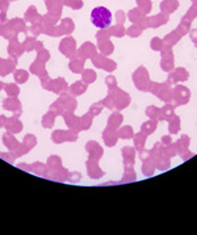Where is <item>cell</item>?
I'll return each instance as SVG.
<instances>
[{
  "label": "cell",
  "instance_id": "cell-2",
  "mask_svg": "<svg viewBox=\"0 0 197 235\" xmlns=\"http://www.w3.org/2000/svg\"><path fill=\"white\" fill-rule=\"evenodd\" d=\"M76 134L72 131H62L58 130L53 134V141L57 142V143H62L64 141H75L76 139Z\"/></svg>",
  "mask_w": 197,
  "mask_h": 235
},
{
  "label": "cell",
  "instance_id": "cell-36",
  "mask_svg": "<svg viewBox=\"0 0 197 235\" xmlns=\"http://www.w3.org/2000/svg\"><path fill=\"white\" fill-rule=\"evenodd\" d=\"M152 43H154V45H152V47H154L155 50H158V49L160 47V45H159V43H160V41H159V39H158V38H155L154 41H152Z\"/></svg>",
  "mask_w": 197,
  "mask_h": 235
},
{
  "label": "cell",
  "instance_id": "cell-30",
  "mask_svg": "<svg viewBox=\"0 0 197 235\" xmlns=\"http://www.w3.org/2000/svg\"><path fill=\"white\" fill-rule=\"evenodd\" d=\"M100 112H101V104L92 105V108H91V113H92V114H99Z\"/></svg>",
  "mask_w": 197,
  "mask_h": 235
},
{
  "label": "cell",
  "instance_id": "cell-35",
  "mask_svg": "<svg viewBox=\"0 0 197 235\" xmlns=\"http://www.w3.org/2000/svg\"><path fill=\"white\" fill-rule=\"evenodd\" d=\"M147 114L150 117H155V114H156V109L155 108H150V109H147Z\"/></svg>",
  "mask_w": 197,
  "mask_h": 235
},
{
  "label": "cell",
  "instance_id": "cell-29",
  "mask_svg": "<svg viewBox=\"0 0 197 235\" xmlns=\"http://www.w3.org/2000/svg\"><path fill=\"white\" fill-rule=\"evenodd\" d=\"M143 143H144V137L141 135V134H138L137 138H135V145H137L138 147L141 149V147H143Z\"/></svg>",
  "mask_w": 197,
  "mask_h": 235
},
{
  "label": "cell",
  "instance_id": "cell-13",
  "mask_svg": "<svg viewBox=\"0 0 197 235\" xmlns=\"http://www.w3.org/2000/svg\"><path fill=\"white\" fill-rule=\"evenodd\" d=\"M66 88V83L63 79H58L55 83H53V86H51V90L54 91V92H60V91H63Z\"/></svg>",
  "mask_w": 197,
  "mask_h": 235
},
{
  "label": "cell",
  "instance_id": "cell-1",
  "mask_svg": "<svg viewBox=\"0 0 197 235\" xmlns=\"http://www.w3.org/2000/svg\"><path fill=\"white\" fill-rule=\"evenodd\" d=\"M91 21L96 28L107 29L112 24V13L105 7H96L91 12Z\"/></svg>",
  "mask_w": 197,
  "mask_h": 235
},
{
  "label": "cell",
  "instance_id": "cell-32",
  "mask_svg": "<svg viewBox=\"0 0 197 235\" xmlns=\"http://www.w3.org/2000/svg\"><path fill=\"white\" fill-rule=\"evenodd\" d=\"M107 84H108V87L115 88V87H116V80H115V78H112V76L107 78Z\"/></svg>",
  "mask_w": 197,
  "mask_h": 235
},
{
  "label": "cell",
  "instance_id": "cell-3",
  "mask_svg": "<svg viewBox=\"0 0 197 235\" xmlns=\"http://www.w3.org/2000/svg\"><path fill=\"white\" fill-rule=\"evenodd\" d=\"M87 151L89 152L92 159H100V156L103 155V149L96 143V142H89L87 143Z\"/></svg>",
  "mask_w": 197,
  "mask_h": 235
},
{
  "label": "cell",
  "instance_id": "cell-17",
  "mask_svg": "<svg viewBox=\"0 0 197 235\" xmlns=\"http://www.w3.org/2000/svg\"><path fill=\"white\" fill-rule=\"evenodd\" d=\"M91 123H92V117L89 116V114H86L80 121V129H88V127L91 126Z\"/></svg>",
  "mask_w": 197,
  "mask_h": 235
},
{
  "label": "cell",
  "instance_id": "cell-8",
  "mask_svg": "<svg viewBox=\"0 0 197 235\" xmlns=\"http://www.w3.org/2000/svg\"><path fill=\"white\" fill-rule=\"evenodd\" d=\"M64 121H66V123L70 126V127H74V129H78V118L74 116V114H71V113H66L64 114Z\"/></svg>",
  "mask_w": 197,
  "mask_h": 235
},
{
  "label": "cell",
  "instance_id": "cell-11",
  "mask_svg": "<svg viewBox=\"0 0 197 235\" xmlns=\"http://www.w3.org/2000/svg\"><path fill=\"white\" fill-rule=\"evenodd\" d=\"M70 90H71V92L74 95H80V94H83V92L86 91V86H83V83L78 82V83H74Z\"/></svg>",
  "mask_w": 197,
  "mask_h": 235
},
{
  "label": "cell",
  "instance_id": "cell-14",
  "mask_svg": "<svg viewBox=\"0 0 197 235\" xmlns=\"http://www.w3.org/2000/svg\"><path fill=\"white\" fill-rule=\"evenodd\" d=\"M95 79H96V75L92 70H87L83 72V80L86 83H92V82H95Z\"/></svg>",
  "mask_w": 197,
  "mask_h": 235
},
{
  "label": "cell",
  "instance_id": "cell-37",
  "mask_svg": "<svg viewBox=\"0 0 197 235\" xmlns=\"http://www.w3.org/2000/svg\"><path fill=\"white\" fill-rule=\"evenodd\" d=\"M7 7H8V2H5V0H0V8H2V9H5Z\"/></svg>",
  "mask_w": 197,
  "mask_h": 235
},
{
  "label": "cell",
  "instance_id": "cell-34",
  "mask_svg": "<svg viewBox=\"0 0 197 235\" xmlns=\"http://www.w3.org/2000/svg\"><path fill=\"white\" fill-rule=\"evenodd\" d=\"M79 179H80V174H78V172H74L70 176V180L71 181H79Z\"/></svg>",
  "mask_w": 197,
  "mask_h": 235
},
{
  "label": "cell",
  "instance_id": "cell-27",
  "mask_svg": "<svg viewBox=\"0 0 197 235\" xmlns=\"http://www.w3.org/2000/svg\"><path fill=\"white\" fill-rule=\"evenodd\" d=\"M100 50L103 53H111L113 50V46L111 42H104L103 45H100Z\"/></svg>",
  "mask_w": 197,
  "mask_h": 235
},
{
  "label": "cell",
  "instance_id": "cell-28",
  "mask_svg": "<svg viewBox=\"0 0 197 235\" xmlns=\"http://www.w3.org/2000/svg\"><path fill=\"white\" fill-rule=\"evenodd\" d=\"M120 135L122 137V138H130V135H131V129L129 126H125L124 129H122L121 131H120Z\"/></svg>",
  "mask_w": 197,
  "mask_h": 235
},
{
  "label": "cell",
  "instance_id": "cell-5",
  "mask_svg": "<svg viewBox=\"0 0 197 235\" xmlns=\"http://www.w3.org/2000/svg\"><path fill=\"white\" fill-rule=\"evenodd\" d=\"M74 50H75V42H74L72 38H67L64 39L60 45V51L63 53L64 55H71Z\"/></svg>",
  "mask_w": 197,
  "mask_h": 235
},
{
  "label": "cell",
  "instance_id": "cell-10",
  "mask_svg": "<svg viewBox=\"0 0 197 235\" xmlns=\"http://www.w3.org/2000/svg\"><path fill=\"white\" fill-rule=\"evenodd\" d=\"M104 141L108 146H113L116 143V135L113 134V131H109V130H105L104 131Z\"/></svg>",
  "mask_w": 197,
  "mask_h": 235
},
{
  "label": "cell",
  "instance_id": "cell-12",
  "mask_svg": "<svg viewBox=\"0 0 197 235\" xmlns=\"http://www.w3.org/2000/svg\"><path fill=\"white\" fill-rule=\"evenodd\" d=\"M70 68L74 72H80L83 70V61H79V59H74L71 61V63H70Z\"/></svg>",
  "mask_w": 197,
  "mask_h": 235
},
{
  "label": "cell",
  "instance_id": "cell-31",
  "mask_svg": "<svg viewBox=\"0 0 197 235\" xmlns=\"http://www.w3.org/2000/svg\"><path fill=\"white\" fill-rule=\"evenodd\" d=\"M51 110H53V112H57L58 114L63 112V109H62V105H60V103H55L54 105L51 106Z\"/></svg>",
  "mask_w": 197,
  "mask_h": 235
},
{
  "label": "cell",
  "instance_id": "cell-4",
  "mask_svg": "<svg viewBox=\"0 0 197 235\" xmlns=\"http://www.w3.org/2000/svg\"><path fill=\"white\" fill-rule=\"evenodd\" d=\"M87 168H88V175L91 177H93V179H99V177H101L104 175V172L100 170V167L92 160L87 162Z\"/></svg>",
  "mask_w": 197,
  "mask_h": 235
},
{
  "label": "cell",
  "instance_id": "cell-40",
  "mask_svg": "<svg viewBox=\"0 0 197 235\" xmlns=\"http://www.w3.org/2000/svg\"><path fill=\"white\" fill-rule=\"evenodd\" d=\"M0 62H2V61H0Z\"/></svg>",
  "mask_w": 197,
  "mask_h": 235
},
{
  "label": "cell",
  "instance_id": "cell-24",
  "mask_svg": "<svg viewBox=\"0 0 197 235\" xmlns=\"http://www.w3.org/2000/svg\"><path fill=\"white\" fill-rule=\"evenodd\" d=\"M122 121V118H121V114H113V116L111 117V119H109V125L111 126H115V125H118Z\"/></svg>",
  "mask_w": 197,
  "mask_h": 235
},
{
  "label": "cell",
  "instance_id": "cell-20",
  "mask_svg": "<svg viewBox=\"0 0 197 235\" xmlns=\"http://www.w3.org/2000/svg\"><path fill=\"white\" fill-rule=\"evenodd\" d=\"M7 94L9 96H17L19 95V87L15 86V84H8L7 88H5Z\"/></svg>",
  "mask_w": 197,
  "mask_h": 235
},
{
  "label": "cell",
  "instance_id": "cell-38",
  "mask_svg": "<svg viewBox=\"0 0 197 235\" xmlns=\"http://www.w3.org/2000/svg\"><path fill=\"white\" fill-rule=\"evenodd\" d=\"M129 34H131V35H137V34H138V30H137V29H134V28L131 29V30L129 29Z\"/></svg>",
  "mask_w": 197,
  "mask_h": 235
},
{
  "label": "cell",
  "instance_id": "cell-7",
  "mask_svg": "<svg viewBox=\"0 0 197 235\" xmlns=\"http://www.w3.org/2000/svg\"><path fill=\"white\" fill-rule=\"evenodd\" d=\"M7 129L9 131H15V133L20 131L21 130V122L16 118H11L9 121L7 122Z\"/></svg>",
  "mask_w": 197,
  "mask_h": 235
},
{
  "label": "cell",
  "instance_id": "cell-15",
  "mask_svg": "<svg viewBox=\"0 0 197 235\" xmlns=\"http://www.w3.org/2000/svg\"><path fill=\"white\" fill-rule=\"evenodd\" d=\"M4 143H5L8 147L9 149H16L17 147V142H16V139L13 138V137H11V135H4Z\"/></svg>",
  "mask_w": 197,
  "mask_h": 235
},
{
  "label": "cell",
  "instance_id": "cell-25",
  "mask_svg": "<svg viewBox=\"0 0 197 235\" xmlns=\"http://www.w3.org/2000/svg\"><path fill=\"white\" fill-rule=\"evenodd\" d=\"M66 4H68L70 7L75 8V9H78V8H80L83 6L82 0H66Z\"/></svg>",
  "mask_w": 197,
  "mask_h": 235
},
{
  "label": "cell",
  "instance_id": "cell-18",
  "mask_svg": "<svg viewBox=\"0 0 197 235\" xmlns=\"http://www.w3.org/2000/svg\"><path fill=\"white\" fill-rule=\"evenodd\" d=\"M82 51L86 53V57H92V55L95 54V47L92 46L89 42H87L86 45L82 47Z\"/></svg>",
  "mask_w": 197,
  "mask_h": 235
},
{
  "label": "cell",
  "instance_id": "cell-23",
  "mask_svg": "<svg viewBox=\"0 0 197 235\" xmlns=\"http://www.w3.org/2000/svg\"><path fill=\"white\" fill-rule=\"evenodd\" d=\"M49 167L50 168H57V167H60V160L58 156H50L49 159Z\"/></svg>",
  "mask_w": 197,
  "mask_h": 235
},
{
  "label": "cell",
  "instance_id": "cell-33",
  "mask_svg": "<svg viewBox=\"0 0 197 235\" xmlns=\"http://www.w3.org/2000/svg\"><path fill=\"white\" fill-rule=\"evenodd\" d=\"M38 58L42 59V61H47V59H49V53L45 51V50L41 51V53H39V55H38Z\"/></svg>",
  "mask_w": 197,
  "mask_h": 235
},
{
  "label": "cell",
  "instance_id": "cell-16",
  "mask_svg": "<svg viewBox=\"0 0 197 235\" xmlns=\"http://www.w3.org/2000/svg\"><path fill=\"white\" fill-rule=\"evenodd\" d=\"M43 126L45 127H51L53 126V123H54V114L53 113H47L45 117H43Z\"/></svg>",
  "mask_w": 197,
  "mask_h": 235
},
{
  "label": "cell",
  "instance_id": "cell-21",
  "mask_svg": "<svg viewBox=\"0 0 197 235\" xmlns=\"http://www.w3.org/2000/svg\"><path fill=\"white\" fill-rule=\"evenodd\" d=\"M124 156H125V162L128 163L129 160L133 163V156H134V151L130 147H125L124 149Z\"/></svg>",
  "mask_w": 197,
  "mask_h": 235
},
{
  "label": "cell",
  "instance_id": "cell-19",
  "mask_svg": "<svg viewBox=\"0 0 197 235\" xmlns=\"http://www.w3.org/2000/svg\"><path fill=\"white\" fill-rule=\"evenodd\" d=\"M15 79L19 83H24L26 82V79H28V72H25V71H16V74H15Z\"/></svg>",
  "mask_w": 197,
  "mask_h": 235
},
{
  "label": "cell",
  "instance_id": "cell-22",
  "mask_svg": "<svg viewBox=\"0 0 197 235\" xmlns=\"http://www.w3.org/2000/svg\"><path fill=\"white\" fill-rule=\"evenodd\" d=\"M36 138H34L33 135H26V138L24 139V145L26 146L28 149H30V147H33L34 145H36Z\"/></svg>",
  "mask_w": 197,
  "mask_h": 235
},
{
  "label": "cell",
  "instance_id": "cell-39",
  "mask_svg": "<svg viewBox=\"0 0 197 235\" xmlns=\"http://www.w3.org/2000/svg\"><path fill=\"white\" fill-rule=\"evenodd\" d=\"M4 121H5V119H4L3 117H0V125H3V123H4Z\"/></svg>",
  "mask_w": 197,
  "mask_h": 235
},
{
  "label": "cell",
  "instance_id": "cell-9",
  "mask_svg": "<svg viewBox=\"0 0 197 235\" xmlns=\"http://www.w3.org/2000/svg\"><path fill=\"white\" fill-rule=\"evenodd\" d=\"M4 106H5L7 109H9V110H19L20 112V103L17 100H13V99H8L4 101Z\"/></svg>",
  "mask_w": 197,
  "mask_h": 235
},
{
  "label": "cell",
  "instance_id": "cell-26",
  "mask_svg": "<svg viewBox=\"0 0 197 235\" xmlns=\"http://www.w3.org/2000/svg\"><path fill=\"white\" fill-rule=\"evenodd\" d=\"M143 130L147 133V134H150V133H152L155 130V122H147V123H144L143 125Z\"/></svg>",
  "mask_w": 197,
  "mask_h": 235
},
{
  "label": "cell",
  "instance_id": "cell-6",
  "mask_svg": "<svg viewBox=\"0 0 197 235\" xmlns=\"http://www.w3.org/2000/svg\"><path fill=\"white\" fill-rule=\"evenodd\" d=\"M60 103H62V105L64 108H67V110H70V112H72L76 106V101L67 95H63V97H60Z\"/></svg>",
  "mask_w": 197,
  "mask_h": 235
}]
</instances>
